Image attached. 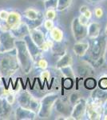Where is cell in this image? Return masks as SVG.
Returning <instances> with one entry per match:
<instances>
[{
	"instance_id": "cell-1",
	"label": "cell",
	"mask_w": 107,
	"mask_h": 120,
	"mask_svg": "<svg viewBox=\"0 0 107 120\" xmlns=\"http://www.w3.org/2000/svg\"><path fill=\"white\" fill-rule=\"evenodd\" d=\"M17 45V59L18 63L22 67L23 71L29 73L32 67V55L29 51L26 43L23 41L15 42Z\"/></svg>"
},
{
	"instance_id": "cell-2",
	"label": "cell",
	"mask_w": 107,
	"mask_h": 120,
	"mask_svg": "<svg viewBox=\"0 0 107 120\" xmlns=\"http://www.w3.org/2000/svg\"><path fill=\"white\" fill-rule=\"evenodd\" d=\"M3 55V53H0V73L3 75H11L16 72L18 69V61L16 57H14L10 55Z\"/></svg>"
},
{
	"instance_id": "cell-3",
	"label": "cell",
	"mask_w": 107,
	"mask_h": 120,
	"mask_svg": "<svg viewBox=\"0 0 107 120\" xmlns=\"http://www.w3.org/2000/svg\"><path fill=\"white\" fill-rule=\"evenodd\" d=\"M18 102L20 106L26 108V109L31 110L34 112L38 111L39 110L40 103L36 98H33L28 92L25 91L21 93L18 98Z\"/></svg>"
},
{
	"instance_id": "cell-4",
	"label": "cell",
	"mask_w": 107,
	"mask_h": 120,
	"mask_svg": "<svg viewBox=\"0 0 107 120\" xmlns=\"http://www.w3.org/2000/svg\"><path fill=\"white\" fill-rule=\"evenodd\" d=\"M58 96L54 94H50L46 95L42 100L40 104V108L38 111V116L39 117H48L50 115L52 107L54 104L57 101Z\"/></svg>"
},
{
	"instance_id": "cell-5",
	"label": "cell",
	"mask_w": 107,
	"mask_h": 120,
	"mask_svg": "<svg viewBox=\"0 0 107 120\" xmlns=\"http://www.w3.org/2000/svg\"><path fill=\"white\" fill-rule=\"evenodd\" d=\"M15 42L13 35L8 31H4L0 36V53L9 52L15 47Z\"/></svg>"
},
{
	"instance_id": "cell-6",
	"label": "cell",
	"mask_w": 107,
	"mask_h": 120,
	"mask_svg": "<svg viewBox=\"0 0 107 120\" xmlns=\"http://www.w3.org/2000/svg\"><path fill=\"white\" fill-rule=\"evenodd\" d=\"M72 29H73V32L74 34V38L77 39V41H80L81 38H83L87 34V28L86 26L81 25L78 22L77 19H75L72 24Z\"/></svg>"
},
{
	"instance_id": "cell-7",
	"label": "cell",
	"mask_w": 107,
	"mask_h": 120,
	"mask_svg": "<svg viewBox=\"0 0 107 120\" xmlns=\"http://www.w3.org/2000/svg\"><path fill=\"white\" fill-rule=\"evenodd\" d=\"M29 34H30V38H31V40L35 43L38 48H42V46H43V44L46 42L44 38V34L42 31H40L39 30L32 28L29 31Z\"/></svg>"
},
{
	"instance_id": "cell-8",
	"label": "cell",
	"mask_w": 107,
	"mask_h": 120,
	"mask_svg": "<svg viewBox=\"0 0 107 120\" xmlns=\"http://www.w3.org/2000/svg\"><path fill=\"white\" fill-rule=\"evenodd\" d=\"M86 105L87 103L84 100H80L77 103H76L71 114L72 117L74 119H81L84 115L85 112L86 111Z\"/></svg>"
},
{
	"instance_id": "cell-9",
	"label": "cell",
	"mask_w": 107,
	"mask_h": 120,
	"mask_svg": "<svg viewBox=\"0 0 107 120\" xmlns=\"http://www.w3.org/2000/svg\"><path fill=\"white\" fill-rule=\"evenodd\" d=\"M7 24L8 25L10 29L11 30H15V29L18 28L21 25V16L18 13L12 11V12H9L8 19H7Z\"/></svg>"
},
{
	"instance_id": "cell-10",
	"label": "cell",
	"mask_w": 107,
	"mask_h": 120,
	"mask_svg": "<svg viewBox=\"0 0 107 120\" xmlns=\"http://www.w3.org/2000/svg\"><path fill=\"white\" fill-rule=\"evenodd\" d=\"M36 115V112L31 111V110L26 109L24 107L17 108L16 111V117L19 119H32Z\"/></svg>"
},
{
	"instance_id": "cell-11",
	"label": "cell",
	"mask_w": 107,
	"mask_h": 120,
	"mask_svg": "<svg viewBox=\"0 0 107 120\" xmlns=\"http://www.w3.org/2000/svg\"><path fill=\"white\" fill-rule=\"evenodd\" d=\"M11 111V105L7 102L6 98L0 97V117H8Z\"/></svg>"
},
{
	"instance_id": "cell-12",
	"label": "cell",
	"mask_w": 107,
	"mask_h": 120,
	"mask_svg": "<svg viewBox=\"0 0 107 120\" xmlns=\"http://www.w3.org/2000/svg\"><path fill=\"white\" fill-rule=\"evenodd\" d=\"M100 33V25L96 22L89 23L87 27V35L89 38H95L99 35Z\"/></svg>"
},
{
	"instance_id": "cell-13",
	"label": "cell",
	"mask_w": 107,
	"mask_h": 120,
	"mask_svg": "<svg viewBox=\"0 0 107 120\" xmlns=\"http://www.w3.org/2000/svg\"><path fill=\"white\" fill-rule=\"evenodd\" d=\"M88 42H77L74 46V51L77 55L83 56L89 49Z\"/></svg>"
},
{
	"instance_id": "cell-14",
	"label": "cell",
	"mask_w": 107,
	"mask_h": 120,
	"mask_svg": "<svg viewBox=\"0 0 107 120\" xmlns=\"http://www.w3.org/2000/svg\"><path fill=\"white\" fill-rule=\"evenodd\" d=\"M72 63V57L69 54H65L57 63V67L62 68V67L70 66Z\"/></svg>"
},
{
	"instance_id": "cell-15",
	"label": "cell",
	"mask_w": 107,
	"mask_h": 120,
	"mask_svg": "<svg viewBox=\"0 0 107 120\" xmlns=\"http://www.w3.org/2000/svg\"><path fill=\"white\" fill-rule=\"evenodd\" d=\"M50 36L55 42H61L63 38V32L58 27H54L50 30Z\"/></svg>"
},
{
	"instance_id": "cell-16",
	"label": "cell",
	"mask_w": 107,
	"mask_h": 120,
	"mask_svg": "<svg viewBox=\"0 0 107 120\" xmlns=\"http://www.w3.org/2000/svg\"><path fill=\"white\" fill-rule=\"evenodd\" d=\"M24 16L31 21H36L38 18V12L34 8H28L23 13Z\"/></svg>"
},
{
	"instance_id": "cell-17",
	"label": "cell",
	"mask_w": 107,
	"mask_h": 120,
	"mask_svg": "<svg viewBox=\"0 0 107 120\" xmlns=\"http://www.w3.org/2000/svg\"><path fill=\"white\" fill-rule=\"evenodd\" d=\"M72 0H58L57 2V8L58 11H63L66 9L71 4Z\"/></svg>"
},
{
	"instance_id": "cell-18",
	"label": "cell",
	"mask_w": 107,
	"mask_h": 120,
	"mask_svg": "<svg viewBox=\"0 0 107 120\" xmlns=\"http://www.w3.org/2000/svg\"><path fill=\"white\" fill-rule=\"evenodd\" d=\"M61 70H62V71H63V74L66 77H68V78H74V72H73V71H72L70 66L62 67Z\"/></svg>"
},
{
	"instance_id": "cell-19",
	"label": "cell",
	"mask_w": 107,
	"mask_h": 120,
	"mask_svg": "<svg viewBox=\"0 0 107 120\" xmlns=\"http://www.w3.org/2000/svg\"><path fill=\"white\" fill-rule=\"evenodd\" d=\"M46 17L47 19H51L54 20L56 17V12L54 9H48L46 13Z\"/></svg>"
},
{
	"instance_id": "cell-20",
	"label": "cell",
	"mask_w": 107,
	"mask_h": 120,
	"mask_svg": "<svg viewBox=\"0 0 107 120\" xmlns=\"http://www.w3.org/2000/svg\"><path fill=\"white\" fill-rule=\"evenodd\" d=\"M44 26L46 30L50 31V30L54 27V24L53 20H51V19H46V20L44 22Z\"/></svg>"
},
{
	"instance_id": "cell-21",
	"label": "cell",
	"mask_w": 107,
	"mask_h": 120,
	"mask_svg": "<svg viewBox=\"0 0 107 120\" xmlns=\"http://www.w3.org/2000/svg\"><path fill=\"white\" fill-rule=\"evenodd\" d=\"M5 97H6L5 98H6V100H7V102H8L9 104H11V105H13L14 102L15 101V95H14V94L10 92L5 96Z\"/></svg>"
},
{
	"instance_id": "cell-22",
	"label": "cell",
	"mask_w": 107,
	"mask_h": 120,
	"mask_svg": "<svg viewBox=\"0 0 107 120\" xmlns=\"http://www.w3.org/2000/svg\"><path fill=\"white\" fill-rule=\"evenodd\" d=\"M77 20H78V22L81 23V25H83V26H88L89 24V19H87L86 17L84 16L83 15H81L80 16L78 17V19H77Z\"/></svg>"
},
{
	"instance_id": "cell-23",
	"label": "cell",
	"mask_w": 107,
	"mask_h": 120,
	"mask_svg": "<svg viewBox=\"0 0 107 120\" xmlns=\"http://www.w3.org/2000/svg\"><path fill=\"white\" fill-rule=\"evenodd\" d=\"M9 16V12L5 10H2L0 11V20L3 21H7V19H8Z\"/></svg>"
},
{
	"instance_id": "cell-24",
	"label": "cell",
	"mask_w": 107,
	"mask_h": 120,
	"mask_svg": "<svg viewBox=\"0 0 107 120\" xmlns=\"http://www.w3.org/2000/svg\"><path fill=\"white\" fill-rule=\"evenodd\" d=\"M103 14H104V12H103V10H102V7H97V8H95L94 15L98 19L102 18V17L103 16Z\"/></svg>"
},
{
	"instance_id": "cell-25",
	"label": "cell",
	"mask_w": 107,
	"mask_h": 120,
	"mask_svg": "<svg viewBox=\"0 0 107 120\" xmlns=\"http://www.w3.org/2000/svg\"><path fill=\"white\" fill-rule=\"evenodd\" d=\"M99 86L102 90L107 89V78H102L100 79V81H99Z\"/></svg>"
},
{
	"instance_id": "cell-26",
	"label": "cell",
	"mask_w": 107,
	"mask_h": 120,
	"mask_svg": "<svg viewBox=\"0 0 107 120\" xmlns=\"http://www.w3.org/2000/svg\"><path fill=\"white\" fill-rule=\"evenodd\" d=\"M38 67H39L41 69L45 70V69L47 68L48 63H47V61H46V60H45V59H40L39 61H38Z\"/></svg>"
},
{
	"instance_id": "cell-27",
	"label": "cell",
	"mask_w": 107,
	"mask_h": 120,
	"mask_svg": "<svg viewBox=\"0 0 107 120\" xmlns=\"http://www.w3.org/2000/svg\"><path fill=\"white\" fill-rule=\"evenodd\" d=\"M50 74L49 71H42V73L41 74V78L42 79H50Z\"/></svg>"
},
{
	"instance_id": "cell-28",
	"label": "cell",
	"mask_w": 107,
	"mask_h": 120,
	"mask_svg": "<svg viewBox=\"0 0 107 120\" xmlns=\"http://www.w3.org/2000/svg\"><path fill=\"white\" fill-rule=\"evenodd\" d=\"M81 15H83L84 16H85L87 19H90L91 17H92V12H91V11H89V9H88V10H86V11H85V12L83 13V14H81Z\"/></svg>"
},
{
	"instance_id": "cell-29",
	"label": "cell",
	"mask_w": 107,
	"mask_h": 120,
	"mask_svg": "<svg viewBox=\"0 0 107 120\" xmlns=\"http://www.w3.org/2000/svg\"><path fill=\"white\" fill-rule=\"evenodd\" d=\"M89 8L86 7V6H81V7H80V13L81 14H83V13L85 12L86 10H88Z\"/></svg>"
},
{
	"instance_id": "cell-30",
	"label": "cell",
	"mask_w": 107,
	"mask_h": 120,
	"mask_svg": "<svg viewBox=\"0 0 107 120\" xmlns=\"http://www.w3.org/2000/svg\"><path fill=\"white\" fill-rule=\"evenodd\" d=\"M4 91H5V88L0 85V97L4 95Z\"/></svg>"
},
{
	"instance_id": "cell-31",
	"label": "cell",
	"mask_w": 107,
	"mask_h": 120,
	"mask_svg": "<svg viewBox=\"0 0 107 120\" xmlns=\"http://www.w3.org/2000/svg\"><path fill=\"white\" fill-rule=\"evenodd\" d=\"M104 119L107 120V115H105V117H104Z\"/></svg>"
},
{
	"instance_id": "cell-32",
	"label": "cell",
	"mask_w": 107,
	"mask_h": 120,
	"mask_svg": "<svg viewBox=\"0 0 107 120\" xmlns=\"http://www.w3.org/2000/svg\"><path fill=\"white\" fill-rule=\"evenodd\" d=\"M106 35H107V25H106Z\"/></svg>"
},
{
	"instance_id": "cell-33",
	"label": "cell",
	"mask_w": 107,
	"mask_h": 120,
	"mask_svg": "<svg viewBox=\"0 0 107 120\" xmlns=\"http://www.w3.org/2000/svg\"><path fill=\"white\" fill-rule=\"evenodd\" d=\"M42 1H43L44 3H46V1H48V0H42Z\"/></svg>"
},
{
	"instance_id": "cell-34",
	"label": "cell",
	"mask_w": 107,
	"mask_h": 120,
	"mask_svg": "<svg viewBox=\"0 0 107 120\" xmlns=\"http://www.w3.org/2000/svg\"><path fill=\"white\" fill-rule=\"evenodd\" d=\"M1 80H2V79H1V77H0V82H1Z\"/></svg>"
}]
</instances>
